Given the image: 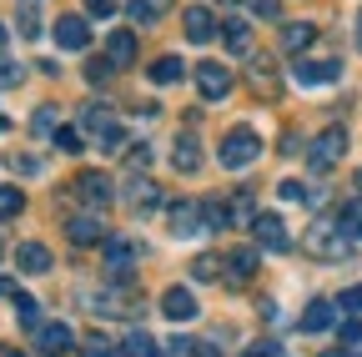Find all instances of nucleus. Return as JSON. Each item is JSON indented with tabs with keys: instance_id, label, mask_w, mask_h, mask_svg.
Segmentation results:
<instances>
[{
	"instance_id": "obj_1",
	"label": "nucleus",
	"mask_w": 362,
	"mask_h": 357,
	"mask_svg": "<svg viewBox=\"0 0 362 357\" xmlns=\"http://www.w3.org/2000/svg\"><path fill=\"white\" fill-rule=\"evenodd\" d=\"M221 166L226 171H247L257 156H262V136H257V131H247V126H237V131H226V136H221Z\"/></svg>"
},
{
	"instance_id": "obj_2",
	"label": "nucleus",
	"mask_w": 362,
	"mask_h": 357,
	"mask_svg": "<svg viewBox=\"0 0 362 357\" xmlns=\"http://www.w3.org/2000/svg\"><path fill=\"white\" fill-rule=\"evenodd\" d=\"M81 131H86V136H96L106 151H116V146L126 141V136H121V126H116V116H111V106H101V101L81 111Z\"/></svg>"
},
{
	"instance_id": "obj_3",
	"label": "nucleus",
	"mask_w": 362,
	"mask_h": 357,
	"mask_svg": "<svg viewBox=\"0 0 362 357\" xmlns=\"http://www.w3.org/2000/svg\"><path fill=\"white\" fill-rule=\"evenodd\" d=\"M342 151H347V131L342 126H327L322 136L307 146V161H312V171H332L342 161Z\"/></svg>"
},
{
	"instance_id": "obj_4",
	"label": "nucleus",
	"mask_w": 362,
	"mask_h": 357,
	"mask_svg": "<svg viewBox=\"0 0 362 357\" xmlns=\"http://www.w3.org/2000/svg\"><path fill=\"white\" fill-rule=\"evenodd\" d=\"M76 197H81L90 211H101V206L116 201V182H111L106 171H81V176H76Z\"/></svg>"
},
{
	"instance_id": "obj_5",
	"label": "nucleus",
	"mask_w": 362,
	"mask_h": 357,
	"mask_svg": "<svg viewBox=\"0 0 362 357\" xmlns=\"http://www.w3.org/2000/svg\"><path fill=\"white\" fill-rule=\"evenodd\" d=\"M252 237H257L262 252H287V247H292L287 221H282L277 211H257V216H252Z\"/></svg>"
},
{
	"instance_id": "obj_6",
	"label": "nucleus",
	"mask_w": 362,
	"mask_h": 357,
	"mask_svg": "<svg viewBox=\"0 0 362 357\" xmlns=\"http://www.w3.org/2000/svg\"><path fill=\"white\" fill-rule=\"evenodd\" d=\"M166 227H171V237H202V232H206V211H202V201H171Z\"/></svg>"
},
{
	"instance_id": "obj_7",
	"label": "nucleus",
	"mask_w": 362,
	"mask_h": 357,
	"mask_svg": "<svg viewBox=\"0 0 362 357\" xmlns=\"http://www.w3.org/2000/svg\"><path fill=\"white\" fill-rule=\"evenodd\" d=\"M337 76H342V61H332V56H327V61H297V66H292V81L307 86V91H317V86H332Z\"/></svg>"
},
{
	"instance_id": "obj_8",
	"label": "nucleus",
	"mask_w": 362,
	"mask_h": 357,
	"mask_svg": "<svg viewBox=\"0 0 362 357\" xmlns=\"http://www.w3.org/2000/svg\"><path fill=\"white\" fill-rule=\"evenodd\" d=\"M136 257H141V247H136V242L111 237V242H106V277H111V282H126L131 267H136Z\"/></svg>"
},
{
	"instance_id": "obj_9",
	"label": "nucleus",
	"mask_w": 362,
	"mask_h": 357,
	"mask_svg": "<svg viewBox=\"0 0 362 357\" xmlns=\"http://www.w3.org/2000/svg\"><path fill=\"white\" fill-rule=\"evenodd\" d=\"M197 91H202L206 101L232 96V71H226L221 61H202V66H197Z\"/></svg>"
},
{
	"instance_id": "obj_10",
	"label": "nucleus",
	"mask_w": 362,
	"mask_h": 357,
	"mask_svg": "<svg viewBox=\"0 0 362 357\" xmlns=\"http://www.w3.org/2000/svg\"><path fill=\"white\" fill-rule=\"evenodd\" d=\"M307 247H312V257H347V237L337 232V221H317V227L307 232Z\"/></svg>"
},
{
	"instance_id": "obj_11",
	"label": "nucleus",
	"mask_w": 362,
	"mask_h": 357,
	"mask_svg": "<svg viewBox=\"0 0 362 357\" xmlns=\"http://www.w3.org/2000/svg\"><path fill=\"white\" fill-rule=\"evenodd\" d=\"M121 201H126V206H136V211H156V206H161V187H156V182H146V176H126Z\"/></svg>"
},
{
	"instance_id": "obj_12",
	"label": "nucleus",
	"mask_w": 362,
	"mask_h": 357,
	"mask_svg": "<svg viewBox=\"0 0 362 357\" xmlns=\"http://www.w3.org/2000/svg\"><path fill=\"white\" fill-rule=\"evenodd\" d=\"M181 30H187V40H192V46H206V40H216V16L206 11V6H192L187 16H181Z\"/></svg>"
},
{
	"instance_id": "obj_13",
	"label": "nucleus",
	"mask_w": 362,
	"mask_h": 357,
	"mask_svg": "<svg viewBox=\"0 0 362 357\" xmlns=\"http://www.w3.org/2000/svg\"><path fill=\"white\" fill-rule=\"evenodd\" d=\"M56 46H61V51H86V46H90L86 16H61V21H56Z\"/></svg>"
},
{
	"instance_id": "obj_14",
	"label": "nucleus",
	"mask_w": 362,
	"mask_h": 357,
	"mask_svg": "<svg viewBox=\"0 0 362 357\" xmlns=\"http://www.w3.org/2000/svg\"><path fill=\"white\" fill-rule=\"evenodd\" d=\"M161 312L171 322H192L197 317V297H192V287H166L161 292Z\"/></svg>"
},
{
	"instance_id": "obj_15",
	"label": "nucleus",
	"mask_w": 362,
	"mask_h": 357,
	"mask_svg": "<svg viewBox=\"0 0 362 357\" xmlns=\"http://www.w3.org/2000/svg\"><path fill=\"white\" fill-rule=\"evenodd\" d=\"M66 237L76 242V247H96V242H106V227H101V216H71L66 221Z\"/></svg>"
},
{
	"instance_id": "obj_16",
	"label": "nucleus",
	"mask_w": 362,
	"mask_h": 357,
	"mask_svg": "<svg viewBox=\"0 0 362 357\" xmlns=\"http://www.w3.org/2000/svg\"><path fill=\"white\" fill-rule=\"evenodd\" d=\"M16 267H21L25 277L51 272V247H40V242H21V247H16Z\"/></svg>"
},
{
	"instance_id": "obj_17",
	"label": "nucleus",
	"mask_w": 362,
	"mask_h": 357,
	"mask_svg": "<svg viewBox=\"0 0 362 357\" xmlns=\"http://www.w3.org/2000/svg\"><path fill=\"white\" fill-rule=\"evenodd\" d=\"M71 347H76V332H71L66 322H45V327H40V352H45V357H66Z\"/></svg>"
},
{
	"instance_id": "obj_18",
	"label": "nucleus",
	"mask_w": 362,
	"mask_h": 357,
	"mask_svg": "<svg viewBox=\"0 0 362 357\" xmlns=\"http://www.w3.org/2000/svg\"><path fill=\"white\" fill-rule=\"evenodd\" d=\"M171 166H176V171H197V166H202V141L192 136V131H181V136H176V146H171Z\"/></svg>"
},
{
	"instance_id": "obj_19",
	"label": "nucleus",
	"mask_w": 362,
	"mask_h": 357,
	"mask_svg": "<svg viewBox=\"0 0 362 357\" xmlns=\"http://www.w3.org/2000/svg\"><path fill=\"white\" fill-rule=\"evenodd\" d=\"M327 327H337V302H307L302 332H327Z\"/></svg>"
},
{
	"instance_id": "obj_20",
	"label": "nucleus",
	"mask_w": 362,
	"mask_h": 357,
	"mask_svg": "<svg viewBox=\"0 0 362 357\" xmlns=\"http://www.w3.org/2000/svg\"><path fill=\"white\" fill-rule=\"evenodd\" d=\"M312 40H317V25H312V21H292V25H282V51H287V56H302Z\"/></svg>"
},
{
	"instance_id": "obj_21",
	"label": "nucleus",
	"mask_w": 362,
	"mask_h": 357,
	"mask_svg": "<svg viewBox=\"0 0 362 357\" xmlns=\"http://www.w3.org/2000/svg\"><path fill=\"white\" fill-rule=\"evenodd\" d=\"M106 61H111L116 71L136 61V35H131V30H111V35H106Z\"/></svg>"
},
{
	"instance_id": "obj_22",
	"label": "nucleus",
	"mask_w": 362,
	"mask_h": 357,
	"mask_svg": "<svg viewBox=\"0 0 362 357\" xmlns=\"http://www.w3.org/2000/svg\"><path fill=\"white\" fill-rule=\"evenodd\" d=\"M216 35L226 40V51H232V56H247V51H252V25H247V21H226Z\"/></svg>"
},
{
	"instance_id": "obj_23",
	"label": "nucleus",
	"mask_w": 362,
	"mask_h": 357,
	"mask_svg": "<svg viewBox=\"0 0 362 357\" xmlns=\"http://www.w3.org/2000/svg\"><path fill=\"white\" fill-rule=\"evenodd\" d=\"M247 277H257V252L237 247L232 257H226V282H247Z\"/></svg>"
},
{
	"instance_id": "obj_24",
	"label": "nucleus",
	"mask_w": 362,
	"mask_h": 357,
	"mask_svg": "<svg viewBox=\"0 0 362 357\" xmlns=\"http://www.w3.org/2000/svg\"><path fill=\"white\" fill-rule=\"evenodd\" d=\"M252 91L257 96H277V71L267 56H252Z\"/></svg>"
},
{
	"instance_id": "obj_25",
	"label": "nucleus",
	"mask_w": 362,
	"mask_h": 357,
	"mask_svg": "<svg viewBox=\"0 0 362 357\" xmlns=\"http://www.w3.org/2000/svg\"><path fill=\"white\" fill-rule=\"evenodd\" d=\"M126 11H131V21H136V25H156V21L171 11V0H131Z\"/></svg>"
},
{
	"instance_id": "obj_26",
	"label": "nucleus",
	"mask_w": 362,
	"mask_h": 357,
	"mask_svg": "<svg viewBox=\"0 0 362 357\" xmlns=\"http://www.w3.org/2000/svg\"><path fill=\"white\" fill-rule=\"evenodd\" d=\"M337 232H342L347 242H362V197L347 201V206L337 211Z\"/></svg>"
},
{
	"instance_id": "obj_27",
	"label": "nucleus",
	"mask_w": 362,
	"mask_h": 357,
	"mask_svg": "<svg viewBox=\"0 0 362 357\" xmlns=\"http://www.w3.org/2000/svg\"><path fill=\"white\" fill-rule=\"evenodd\" d=\"M181 76H187V66H181V56H161V61L151 66V81H156V86H176Z\"/></svg>"
},
{
	"instance_id": "obj_28",
	"label": "nucleus",
	"mask_w": 362,
	"mask_h": 357,
	"mask_svg": "<svg viewBox=\"0 0 362 357\" xmlns=\"http://www.w3.org/2000/svg\"><path fill=\"white\" fill-rule=\"evenodd\" d=\"M221 272H226V257H211V252H206V257L192 262V277H197V282H221Z\"/></svg>"
},
{
	"instance_id": "obj_29",
	"label": "nucleus",
	"mask_w": 362,
	"mask_h": 357,
	"mask_svg": "<svg viewBox=\"0 0 362 357\" xmlns=\"http://www.w3.org/2000/svg\"><path fill=\"white\" fill-rule=\"evenodd\" d=\"M21 211H25V192L11 187V182H0V216L11 221V216H21Z\"/></svg>"
},
{
	"instance_id": "obj_30",
	"label": "nucleus",
	"mask_w": 362,
	"mask_h": 357,
	"mask_svg": "<svg viewBox=\"0 0 362 357\" xmlns=\"http://www.w3.org/2000/svg\"><path fill=\"white\" fill-rule=\"evenodd\" d=\"M116 357H156V342H151L146 332H131V337L116 347Z\"/></svg>"
},
{
	"instance_id": "obj_31",
	"label": "nucleus",
	"mask_w": 362,
	"mask_h": 357,
	"mask_svg": "<svg viewBox=\"0 0 362 357\" xmlns=\"http://www.w3.org/2000/svg\"><path fill=\"white\" fill-rule=\"evenodd\" d=\"M16 312H21V327H30V332H40V302H35V297H25V292H16Z\"/></svg>"
},
{
	"instance_id": "obj_32",
	"label": "nucleus",
	"mask_w": 362,
	"mask_h": 357,
	"mask_svg": "<svg viewBox=\"0 0 362 357\" xmlns=\"http://www.w3.org/2000/svg\"><path fill=\"white\" fill-rule=\"evenodd\" d=\"M202 211H206V232L232 227V206H226V201H202Z\"/></svg>"
},
{
	"instance_id": "obj_33",
	"label": "nucleus",
	"mask_w": 362,
	"mask_h": 357,
	"mask_svg": "<svg viewBox=\"0 0 362 357\" xmlns=\"http://www.w3.org/2000/svg\"><path fill=\"white\" fill-rule=\"evenodd\" d=\"M81 76H86V81H90V86H106V81H111V76H116V66H111V61H106V56H90V61H86V71H81Z\"/></svg>"
},
{
	"instance_id": "obj_34",
	"label": "nucleus",
	"mask_w": 362,
	"mask_h": 357,
	"mask_svg": "<svg viewBox=\"0 0 362 357\" xmlns=\"http://www.w3.org/2000/svg\"><path fill=\"white\" fill-rule=\"evenodd\" d=\"M30 126H35V131H40V136H56V126H61V111H56V106H40V111H35V121H30Z\"/></svg>"
},
{
	"instance_id": "obj_35",
	"label": "nucleus",
	"mask_w": 362,
	"mask_h": 357,
	"mask_svg": "<svg viewBox=\"0 0 362 357\" xmlns=\"http://www.w3.org/2000/svg\"><path fill=\"white\" fill-rule=\"evenodd\" d=\"M16 25H21V35H30V40L40 35V16H35V0H25V11L16 16Z\"/></svg>"
},
{
	"instance_id": "obj_36",
	"label": "nucleus",
	"mask_w": 362,
	"mask_h": 357,
	"mask_svg": "<svg viewBox=\"0 0 362 357\" xmlns=\"http://www.w3.org/2000/svg\"><path fill=\"white\" fill-rule=\"evenodd\" d=\"M247 11H252L257 21H277V16H282V6H277V0H247Z\"/></svg>"
},
{
	"instance_id": "obj_37",
	"label": "nucleus",
	"mask_w": 362,
	"mask_h": 357,
	"mask_svg": "<svg viewBox=\"0 0 362 357\" xmlns=\"http://www.w3.org/2000/svg\"><path fill=\"white\" fill-rule=\"evenodd\" d=\"M247 216H257L252 211V192H232V221H247Z\"/></svg>"
},
{
	"instance_id": "obj_38",
	"label": "nucleus",
	"mask_w": 362,
	"mask_h": 357,
	"mask_svg": "<svg viewBox=\"0 0 362 357\" xmlns=\"http://www.w3.org/2000/svg\"><path fill=\"white\" fill-rule=\"evenodd\" d=\"M56 146L61 151H81V131L76 126H56Z\"/></svg>"
},
{
	"instance_id": "obj_39",
	"label": "nucleus",
	"mask_w": 362,
	"mask_h": 357,
	"mask_svg": "<svg viewBox=\"0 0 362 357\" xmlns=\"http://www.w3.org/2000/svg\"><path fill=\"white\" fill-rule=\"evenodd\" d=\"M21 76H25V71H21L16 61H0V91H11V86H21Z\"/></svg>"
},
{
	"instance_id": "obj_40",
	"label": "nucleus",
	"mask_w": 362,
	"mask_h": 357,
	"mask_svg": "<svg viewBox=\"0 0 362 357\" xmlns=\"http://www.w3.org/2000/svg\"><path fill=\"white\" fill-rule=\"evenodd\" d=\"M337 337L347 342V347H362V322L352 317V322H337Z\"/></svg>"
},
{
	"instance_id": "obj_41",
	"label": "nucleus",
	"mask_w": 362,
	"mask_h": 357,
	"mask_svg": "<svg viewBox=\"0 0 362 357\" xmlns=\"http://www.w3.org/2000/svg\"><path fill=\"white\" fill-rule=\"evenodd\" d=\"M81 347H86L90 357H111V337H101V332H90V337H86Z\"/></svg>"
},
{
	"instance_id": "obj_42",
	"label": "nucleus",
	"mask_w": 362,
	"mask_h": 357,
	"mask_svg": "<svg viewBox=\"0 0 362 357\" xmlns=\"http://www.w3.org/2000/svg\"><path fill=\"white\" fill-rule=\"evenodd\" d=\"M277 197H282V201H312L302 182H282V187H277Z\"/></svg>"
},
{
	"instance_id": "obj_43",
	"label": "nucleus",
	"mask_w": 362,
	"mask_h": 357,
	"mask_svg": "<svg viewBox=\"0 0 362 357\" xmlns=\"http://www.w3.org/2000/svg\"><path fill=\"white\" fill-rule=\"evenodd\" d=\"M242 357H282V347H277V342H252Z\"/></svg>"
},
{
	"instance_id": "obj_44",
	"label": "nucleus",
	"mask_w": 362,
	"mask_h": 357,
	"mask_svg": "<svg viewBox=\"0 0 362 357\" xmlns=\"http://www.w3.org/2000/svg\"><path fill=\"white\" fill-rule=\"evenodd\" d=\"M86 16H116V0H86Z\"/></svg>"
},
{
	"instance_id": "obj_45",
	"label": "nucleus",
	"mask_w": 362,
	"mask_h": 357,
	"mask_svg": "<svg viewBox=\"0 0 362 357\" xmlns=\"http://www.w3.org/2000/svg\"><path fill=\"white\" fill-rule=\"evenodd\" d=\"M337 307H347V312H362V287H347V292L337 297Z\"/></svg>"
},
{
	"instance_id": "obj_46",
	"label": "nucleus",
	"mask_w": 362,
	"mask_h": 357,
	"mask_svg": "<svg viewBox=\"0 0 362 357\" xmlns=\"http://www.w3.org/2000/svg\"><path fill=\"white\" fill-rule=\"evenodd\" d=\"M11 166H16L21 176H35V171H40V161H35V156H11Z\"/></svg>"
},
{
	"instance_id": "obj_47",
	"label": "nucleus",
	"mask_w": 362,
	"mask_h": 357,
	"mask_svg": "<svg viewBox=\"0 0 362 357\" xmlns=\"http://www.w3.org/2000/svg\"><path fill=\"white\" fill-rule=\"evenodd\" d=\"M131 166H136V171L151 166V146H131Z\"/></svg>"
},
{
	"instance_id": "obj_48",
	"label": "nucleus",
	"mask_w": 362,
	"mask_h": 357,
	"mask_svg": "<svg viewBox=\"0 0 362 357\" xmlns=\"http://www.w3.org/2000/svg\"><path fill=\"white\" fill-rule=\"evenodd\" d=\"M192 357H221V352H216V347H197Z\"/></svg>"
},
{
	"instance_id": "obj_49",
	"label": "nucleus",
	"mask_w": 362,
	"mask_h": 357,
	"mask_svg": "<svg viewBox=\"0 0 362 357\" xmlns=\"http://www.w3.org/2000/svg\"><path fill=\"white\" fill-rule=\"evenodd\" d=\"M16 287H11V277H0V297H11Z\"/></svg>"
},
{
	"instance_id": "obj_50",
	"label": "nucleus",
	"mask_w": 362,
	"mask_h": 357,
	"mask_svg": "<svg viewBox=\"0 0 362 357\" xmlns=\"http://www.w3.org/2000/svg\"><path fill=\"white\" fill-rule=\"evenodd\" d=\"M352 192H357V197H362V171H357V176H352Z\"/></svg>"
},
{
	"instance_id": "obj_51",
	"label": "nucleus",
	"mask_w": 362,
	"mask_h": 357,
	"mask_svg": "<svg viewBox=\"0 0 362 357\" xmlns=\"http://www.w3.org/2000/svg\"><path fill=\"white\" fill-rule=\"evenodd\" d=\"M357 51H362V16H357Z\"/></svg>"
},
{
	"instance_id": "obj_52",
	"label": "nucleus",
	"mask_w": 362,
	"mask_h": 357,
	"mask_svg": "<svg viewBox=\"0 0 362 357\" xmlns=\"http://www.w3.org/2000/svg\"><path fill=\"white\" fill-rule=\"evenodd\" d=\"M322 357H352V352H342V347H337V352H322Z\"/></svg>"
},
{
	"instance_id": "obj_53",
	"label": "nucleus",
	"mask_w": 362,
	"mask_h": 357,
	"mask_svg": "<svg viewBox=\"0 0 362 357\" xmlns=\"http://www.w3.org/2000/svg\"><path fill=\"white\" fill-rule=\"evenodd\" d=\"M0 357H25V352H0Z\"/></svg>"
},
{
	"instance_id": "obj_54",
	"label": "nucleus",
	"mask_w": 362,
	"mask_h": 357,
	"mask_svg": "<svg viewBox=\"0 0 362 357\" xmlns=\"http://www.w3.org/2000/svg\"><path fill=\"white\" fill-rule=\"evenodd\" d=\"M0 46H6V25H0Z\"/></svg>"
},
{
	"instance_id": "obj_55",
	"label": "nucleus",
	"mask_w": 362,
	"mask_h": 357,
	"mask_svg": "<svg viewBox=\"0 0 362 357\" xmlns=\"http://www.w3.org/2000/svg\"><path fill=\"white\" fill-rule=\"evenodd\" d=\"M226 6H237V0H226Z\"/></svg>"
},
{
	"instance_id": "obj_56",
	"label": "nucleus",
	"mask_w": 362,
	"mask_h": 357,
	"mask_svg": "<svg viewBox=\"0 0 362 357\" xmlns=\"http://www.w3.org/2000/svg\"><path fill=\"white\" fill-rule=\"evenodd\" d=\"M0 252H6V242H0Z\"/></svg>"
}]
</instances>
